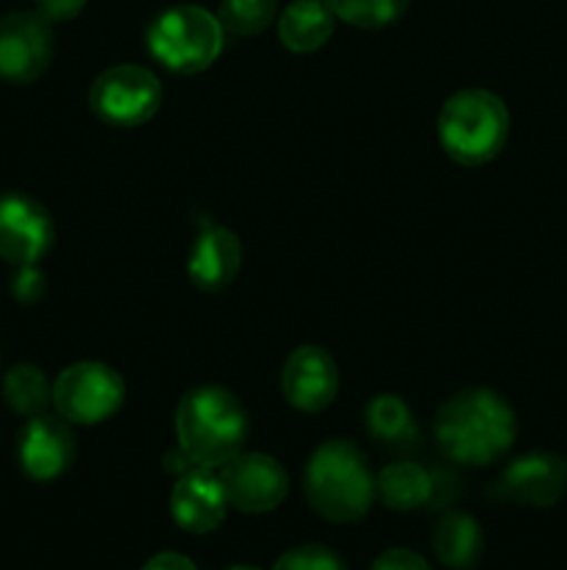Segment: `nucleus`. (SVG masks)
I'll list each match as a JSON object with an SVG mask.
<instances>
[{"label":"nucleus","instance_id":"20e7f679","mask_svg":"<svg viewBox=\"0 0 567 570\" xmlns=\"http://www.w3.org/2000/svg\"><path fill=\"white\" fill-rule=\"evenodd\" d=\"M445 154L467 167L495 159L509 137V111L487 89H461L445 100L437 120Z\"/></svg>","mask_w":567,"mask_h":570},{"label":"nucleus","instance_id":"a211bd4d","mask_svg":"<svg viewBox=\"0 0 567 570\" xmlns=\"http://www.w3.org/2000/svg\"><path fill=\"white\" fill-rule=\"evenodd\" d=\"M334 33V11L328 0H292L278 17V37L295 53L322 48Z\"/></svg>","mask_w":567,"mask_h":570},{"label":"nucleus","instance_id":"0eeeda50","mask_svg":"<svg viewBox=\"0 0 567 570\" xmlns=\"http://www.w3.org/2000/svg\"><path fill=\"white\" fill-rule=\"evenodd\" d=\"M89 106L103 122L133 128L148 122L161 106V83L139 65H117L100 72L89 89Z\"/></svg>","mask_w":567,"mask_h":570},{"label":"nucleus","instance_id":"dca6fc26","mask_svg":"<svg viewBox=\"0 0 567 570\" xmlns=\"http://www.w3.org/2000/svg\"><path fill=\"white\" fill-rule=\"evenodd\" d=\"M239 267H242V243L237 234L226 226L206 223L189 248V282L203 293H217L237 278Z\"/></svg>","mask_w":567,"mask_h":570},{"label":"nucleus","instance_id":"bb28decb","mask_svg":"<svg viewBox=\"0 0 567 570\" xmlns=\"http://www.w3.org/2000/svg\"><path fill=\"white\" fill-rule=\"evenodd\" d=\"M142 570H198V568H195V562L189 560V557L176 554V551H161V554L150 557V560L142 566Z\"/></svg>","mask_w":567,"mask_h":570},{"label":"nucleus","instance_id":"aec40b11","mask_svg":"<svg viewBox=\"0 0 567 570\" xmlns=\"http://www.w3.org/2000/svg\"><path fill=\"white\" fill-rule=\"evenodd\" d=\"M3 399L17 415L37 417L53 401V387L48 384L44 373L33 365H17L6 373Z\"/></svg>","mask_w":567,"mask_h":570},{"label":"nucleus","instance_id":"393cba45","mask_svg":"<svg viewBox=\"0 0 567 570\" xmlns=\"http://www.w3.org/2000/svg\"><path fill=\"white\" fill-rule=\"evenodd\" d=\"M370 570H434L420 554L409 549H389L376 557Z\"/></svg>","mask_w":567,"mask_h":570},{"label":"nucleus","instance_id":"39448f33","mask_svg":"<svg viewBox=\"0 0 567 570\" xmlns=\"http://www.w3.org/2000/svg\"><path fill=\"white\" fill-rule=\"evenodd\" d=\"M148 50L167 70L192 72L206 70L222 53L226 28L211 11L200 6H172L148 26Z\"/></svg>","mask_w":567,"mask_h":570},{"label":"nucleus","instance_id":"cd10ccee","mask_svg":"<svg viewBox=\"0 0 567 570\" xmlns=\"http://www.w3.org/2000/svg\"><path fill=\"white\" fill-rule=\"evenodd\" d=\"M228 570H259V568H250V566H237V568H228Z\"/></svg>","mask_w":567,"mask_h":570},{"label":"nucleus","instance_id":"9b49d317","mask_svg":"<svg viewBox=\"0 0 567 570\" xmlns=\"http://www.w3.org/2000/svg\"><path fill=\"white\" fill-rule=\"evenodd\" d=\"M53 245V220L39 200L20 193L0 195V259L33 265Z\"/></svg>","mask_w":567,"mask_h":570},{"label":"nucleus","instance_id":"a878e982","mask_svg":"<svg viewBox=\"0 0 567 570\" xmlns=\"http://www.w3.org/2000/svg\"><path fill=\"white\" fill-rule=\"evenodd\" d=\"M33 6H37V14H42L48 22H64L78 17L87 0H33Z\"/></svg>","mask_w":567,"mask_h":570},{"label":"nucleus","instance_id":"4be33fe9","mask_svg":"<svg viewBox=\"0 0 567 570\" xmlns=\"http://www.w3.org/2000/svg\"><path fill=\"white\" fill-rule=\"evenodd\" d=\"M334 17L356 28H384L398 20L409 0H328Z\"/></svg>","mask_w":567,"mask_h":570},{"label":"nucleus","instance_id":"f8f14e48","mask_svg":"<svg viewBox=\"0 0 567 570\" xmlns=\"http://www.w3.org/2000/svg\"><path fill=\"white\" fill-rule=\"evenodd\" d=\"M17 460L33 482H53L76 462V438L64 417L42 412L28 417L17 438Z\"/></svg>","mask_w":567,"mask_h":570},{"label":"nucleus","instance_id":"9d476101","mask_svg":"<svg viewBox=\"0 0 567 570\" xmlns=\"http://www.w3.org/2000/svg\"><path fill=\"white\" fill-rule=\"evenodd\" d=\"M228 507L248 515L270 512L287 499V471L270 454H242L228 460L220 471Z\"/></svg>","mask_w":567,"mask_h":570},{"label":"nucleus","instance_id":"f257e3e1","mask_svg":"<svg viewBox=\"0 0 567 570\" xmlns=\"http://www.w3.org/2000/svg\"><path fill=\"white\" fill-rule=\"evenodd\" d=\"M434 434L456 465L481 468L498 462L517 438V417L495 390L472 387L450 395L437 412Z\"/></svg>","mask_w":567,"mask_h":570},{"label":"nucleus","instance_id":"b1692460","mask_svg":"<svg viewBox=\"0 0 567 570\" xmlns=\"http://www.w3.org/2000/svg\"><path fill=\"white\" fill-rule=\"evenodd\" d=\"M17 301L22 304H33V301L42 298L44 293V276L33 265H22L20 273L14 276V287H11Z\"/></svg>","mask_w":567,"mask_h":570},{"label":"nucleus","instance_id":"f3484780","mask_svg":"<svg viewBox=\"0 0 567 570\" xmlns=\"http://www.w3.org/2000/svg\"><path fill=\"white\" fill-rule=\"evenodd\" d=\"M431 549L450 570H472L484 554V532L467 512H445L431 529Z\"/></svg>","mask_w":567,"mask_h":570},{"label":"nucleus","instance_id":"6ab92c4d","mask_svg":"<svg viewBox=\"0 0 567 570\" xmlns=\"http://www.w3.org/2000/svg\"><path fill=\"white\" fill-rule=\"evenodd\" d=\"M365 426L387 449H415L417 423L398 395L381 393L365 406Z\"/></svg>","mask_w":567,"mask_h":570},{"label":"nucleus","instance_id":"2eb2a0df","mask_svg":"<svg viewBox=\"0 0 567 570\" xmlns=\"http://www.w3.org/2000/svg\"><path fill=\"white\" fill-rule=\"evenodd\" d=\"M450 484H456V479L448 473L428 471L417 462H395L384 468L381 476L376 479V493L389 510L411 512L422 507L439 510L454 499L456 490Z\"/></svg>","mask_w":567,"mask_h":570},{"label":"nucleus","instance_id":"423d86ee","mask_svg":"<svg viewBox=\"0 0 567 570\" xmlns=\"http://www.w3.org/2000/svg\"><path fill=\"white\" fill-rule=\"evenodd\" d=\"M126 401V382L103 362H76L53 384V404L67 423L94 426L115 415Z\"/></svg>","mask_w":567,"mask_h":570},{"label":"nucleus","instance_id":"412c9836","mask_svg":"<svg viewBox=\"0 0 567 570\" xmlns=\"http://www.w3.org/2000/svg\"><path fill=\"white\" fill-rule=\"evenodd\" d=\"M278 14V0H222L217 20L228 33L253 37L261 33Z\"/></svg>","mask_w":567,"mask_h":570},{"label":"nucleus","instance_id":"7ed1b4c3","mask_svg":"<svg viewBox=\"0 0 567 570\" xmlns=\"http://www.w3.org/2000/svg\"><path fill=\"white\" fill-rule=\"evenodd\" d=\"M304 493L311 510L331 523H356L370 512L376 479L365 454L348 440H326L311 454L304 473Z\"/></svg>","mask_w":567,"mask_h":570},{"label":"nucleus","instance_id":"ddd939ff","mask_svg":"<svg viewBox=\"0 0 567 570\" xmlns=\"http://www.w3.org/2000/svg\"><path fill=\"white\" fill-rule=\"evenodd\" d=\"M284 399L300 412H320L339 390V371L331 354L317 345H300L287 356L281 371Z\"/></svg>","mask_w":567,"mask_h":570},{"label":"nucleus","instance_id":"6e6552de","mask_svg":"<svg viewBox=\"0 0 567 570\" xmlns=\"http://www.w3.org/2000/svg\"><path fill=\"white\" fill-rule=\"evenodd\" d=\"M567 493V462L550 451H531L511 460L489 484L487 495L520 507H554Z\"/></svg>","mask_w":567,"mask_h":570},{"label":"nucleus","instance_id":"4468645a","mask_svg":"<svg viewBox=\"0 0 567 570\" xmlns=\"http://www.w3.org/2000/svg\"><path fill=\"white\" fill-rule=\"evenodd\" d=\"M172 521L189 534H209L226 521L228 499L211 468H189L170 493Z\"/></svg>","mask_w":567,"mask_h":570},{"label":"nucleus","instance_id":"1a4fd4ad","mask_svg":"<svg viewBox=\"0 0 567 570\" xmlns=\"http://www.w3.org/2000/svg\"><path fill=\"white\" fill-rule=\"evenodd\" d=\"M53 59V31L37 11H11L0 20V76L11 83H31Z\"/></svg>","mask_w":567,"mask_h":570},{"label":"nucleus","instance_id":"5701e85b","mask_svg":"<svg viewBox=\"0 0 567 570\" xmlns=\"http://www.w3.org/2000/svg\"><path fill=\"white\" fill-rule=\"evenodd\" d=\"M272 570H348V566L326 546H298L278 557Z\"/></svg>","mask_w":567,"mask_h":570},{"label":"nucleus","instance_id":"f03ea898","mask_svg":"<svg viewBox=\"0 0 567 570\" xmlns=\"http://www.w3.org/2000/svg\"><path fill=\"white\" fill-rule=\"evenodd\" d=\"M248 412L226 387L189 390L176 412V432L183 456L198 468H222L248 440Z\"/></svg>","mask_w":567,"mask_h":570}]
</instances>
